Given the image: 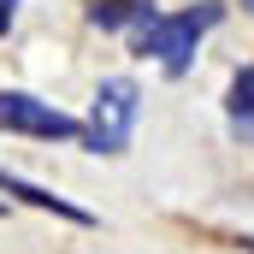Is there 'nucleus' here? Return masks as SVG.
I'll return each instance as SVG.
<instances>
[{
    "mask_svg": "<svg viewBox=\"0 0 254 254\" xmlns=\"http://www.w3.org/2000/svg\"><path fill=\"white\" fill-rule=\"evenodd\" d=\"M225 107H231V125L243 130V136H254V65L231 77V95H225Z\"/></svg>",
    "mask_w": 254,
    "mask_h": 254,
    "instance_id": "obj_6",
    "label": "nucleus"
},
{
    "mask_svg": "<svg viewBox=\"0 0 254 254\" xmlns=\"http://www.w3.org/2000/svg\"><path fill=\"white\" fill-rule=\"evenodd\" d=\"M243 249H249V254H254V237H243Z\"/></svg>",
    "mask_w": 254,
    "mask_h": 254,
    "instance_id": "obj_8",
    "label": "nucleus"
},
{
    "mask_svg": "<svg viewBox=\"0 0 254 254\" xmlns=\"http://www.w3.org/2000/svg\"><path fill=\"white\" fill-rule=\"evenodd\" d=\"M0 130L36 136V142H83V125L71 113L36 101V95H24V89H0Z\"/></svg>",
    "mask_w": 254,
    "mask_h": 254,
    "instance_id": "obj_3",
    "label": "nucleus"
},
{
    "mask_svg": "<svg viewBox=\"0 0 254 254\" xmlns=\"http://www.w3.org/2000/svg\"><path fill=\"white\" fill-rule=\"evenodd\" d=\"M136 113H142V89L130 77H107L95 89L89 125H83V148L89 154H125L130 136H136Z\"/></svg>",
    "mask_w": 254,
    "mask_h": 254,
    "instance_id": "obj_2",
    "label": "nucleus"
},
{
    "mask_svg": "<svg viewBox=\"0 0 254 254\" xmlns=\"http://www.w3.org/2000/svg\"><path fill=\"white\" fill-rule=\"evenodd\" d=\"M12 18H18V0H0V36L12 30Z\"/></svg>",
    "mask_w": 254,
    "mask_h": 254,
    "instance_id": "obj_7",
    "label": "nucleus"
},
{
    "mask_svg": "<svg viewBox=\"0 0 254 254\" xmlns=\"http://www.w3.org/2000/svg\"><path fill=\"white\" fill-rule=\"evenodd\" d=\"M0 195H18V201H30V207H42V213H60V219H71V225H95L77 201H65V195L42 190V184H24L18 172H0Z\"/></svg>",
    "mask_w": 254,
    "mask_h": 254,
    "instance_id": "obj_4",
    "label": "nucleus"
},
{
    "mask_svg": "<svg viewBox=\"0 0 254 254\" xmlns=\"http://www.w3.org/2000/svg\"><path fill=\"white\" fill-rule=\"evenodd\" d=\"M148 0H95L89 6V24L95 30H125V24H148Z\"/></svg>",
    "mask_w": 254,
    "mask_h": 254,
    "instance_id": "obj_5",
    "label": "nucleus"
},
{
    "mask_svg": "<svg viewBox=\"0 0 254 254\" xmlns=\"http://www.w3.org/2000/svg\"><path fill=\"white\" fill-rule=\"evenodd\" d=\"M225 18L219 0H201V6H184V12H154L148 24H136V54L142 60H160L166 77H184L201 48V36Z\"/></svg>",
    "mask_w": 254,
    "mask_h": 254,
    "instance_id": "obj_1",
    "label": "nucleus"
},
{
    "mask_svg": "<svg viewBox=\"0 0 254 254\" xmlns=\"http://www.w3.org/2000/svg\"><path fill=\"white\" fill-rule=\"evenodd\" d=\"M0 213H6V201H0Z\"/></svg>",
    "mask_w": 254,
    "mask_h": 254,
    "instance_id": "obj_9",
    "label": "nucleus"
}]
</instances>
